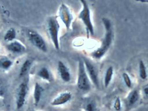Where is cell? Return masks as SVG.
<instances>
[{"mask_svg":"<svg viewBox=\"0 0 148 111\" xmlns=\"http://www.w3.org/2000/svg\"><path fill=\"white\" fill-rule=\"evenodd\" d=\"M83 61L86 72H88L89 77L93 84L96 87H98L99 86V80L98 74L95 67L88 59H84Z\"/></svg>","mask_w":148,"mask_h":111,"instance_id":"7","label":"cell"},{"mask_svg":"<svg viewBox=\"0 0 148 111\" xmlns=\"http://www.w3.org/2000/svg\"><path fill=\"white\" fill-rule=\"evenodd\" d=\"M58 71L59 75L62 81L66 83L70 81L71 75L69 69L62 61H59L58 62Z\"/></svg>","mask_w":148,"mask_h":111,"instance_id":"8","label":"cell"},{"mask_svg":"<svg viewBox=\"0 0 148 111\" xmlns=\"http://www.w3.org/2000/svg\"><path fill=\"white\" fill-rule=\"evenodd\" d=\"M59 14L67 30L69 29L73 21V17L70 10L66 4L62 3L61 5Z\"/></svg>","mask_w":148,"mask_h":111,"instance_id":"6","label":"cell"},{"mask_svg":"<svg viewBox=\"0 0 148 111\" xmlns=\"http://www.w3.org/2000/svg\"><path fill=\"white\" fill-rule=\"evenodd\" d=\"M82 4V9L78 15V18L83 23L87 30L88 34L94 35V27L91 21L90 10L85 0H80Z\"/></svg>","mask_w":148,"mask_h":111,"instance_id":"2","label":"cell"},{"mask_svg":"<svg viewBox=\"0 0 148 111\" xmlns=\"http://www.w3.org/2000/svg\"><path fill=\"white\" fill-rule=\"evenodd\" d=\"M77 87L81 90L88 91L90 88V82L87 75L83 60L80 59L78 62Z\"/></svg>","mask_w":148,"mask_h":111,"instance_id":"4","label":"cell"},{"mask_svg":"<svg viewBox=\"0 0 148 111\" xmlns=\"http://www.w3.org/2000/svg\"><path fill=\"white\" fill-rule=\"evenodd\" d=\"M140 99V94L137 90H134L131 91L128 95L127 98V106L131 108L134 106Z\"/></svg>","mask_w":148,"mask_h":111,"instance_id":"11","label":"cell"},{"mask_svg":"<svg viewBox=\"0 0 148 111\" xmlns=\"http://www.w3.org/2000/svg\"><path fill=\"white\" fill-rule=\"evenodd\" d=\"M31 64H32V62L29 59H27L25 61L21 68L20 75L21 77L27 74L31 67Z\"/></svg>","mask_w":148,"mask_h":111,"instance_id":"17","label":"cell"},{"mask_svg":"<svg viewBox=\"0 0 148 111\" xmlns=\"http://www.w3.org/2000/svg\"><path fill=\"white\" fill-rule=\"evenodd\" d=\"M139 77L142 80H145L147 78V70L145 63L143 60L139 61Z\"/></svg>","mask_w":148,"mask_h":111,"instance_id":"15","label":"cell"},{"mask_svg":"<svg viewBox=\"0 0 148 111\" xmlns=\"http://www.w3.org/2000/svg\"><path fill=\"white\" fill-rule=\"evenodd\" d=\"M72 98V95L70 92H64L54 99L51 103L53 106H59L65 104L70 101Z\"/></svg>","mask_w":148,"mask_h":111,"instance_id":"10","label":"cell"},{"mask_svg":"<svg viewBox=\"0 0 148 111\" xmlns=\"http://www.w3.org/2000/svg\"><path fill=\"white\" fill-rule=\"evenodd\" d=\"M8 48L10 51L16 53H22L25 50V47L23 45L16 41L11 43L8 45Z\"/></svg>","mask_w":148,"mask_h":111,"instance_id":"13","label":"cell"},{"mask_svg":"<svg viewBox=\"0 0 148 111\" xmlns=\"http://www.w3.org/2000/svg\"><path fill=\"white\" fill-rule=\"evenodd\" d=\"M27 92V85L25 83H23L19 86L17 94V107L21 109L25 103V99Z\"/></svg>","mask_w":148,"mask_h":111,"instance_id":"9","label":"cell"},{"mask_svg":"<svg viewBox=\"0 0 148 111\" xmlns=\"http://www.w3.org/2000/svg\"><path fill=\"white\" fill-rule=\"evenodd\" d=\"M114 107V109L116 111H120L121 110V102L120 98H117L115 100Z\"/></svg>","mask_w":148,"mask_h":111,"instance_id":"20","label":"cell"},{"mask_svg":"<svg viewBox=\"0 0 148 111\" xmlns=\"http://www.w3.org/2000/svg\"><path fill=\"white\" fill-rule=\"evenodd\" d=\"M15 36V31L14 29L11 28L8 30V32L6 33L4 37V39L7 41H12L13 39H14Z\"/></svg>","mask_w":148,"mask_h":111,"instance_id":"19","label":"cell"},{"mask_svg":"<svg viewBox=\"0 0 148 111\" xmlns=\"http://www.w3.org/2000/svg\"><path fill=\"white\" fill-rule=\"evenodd\" d=\"M43 91V89L42 86H41L38 83H36L34 90V104L36 106L39 104L40 101Z\"/></svg>","mask_w":148,"mask_h":111,"instance_id":"12","label":"cell"},{"mask_svg":"<svg viewBox=\"0 0 148 111\" xmlns=\"http://www.w3.org/2000/svg\"><path fill=\"white\" fill-rule=\"evenodd\" d=\"M47 28L53 44L55 48L59 50L60 48L59 39L60 25L56 17H53L49 18L48 20Z\"/></svg>","mask_w":148,"mask_h":111,"instance_id":"3","label":"cell"},{"mask_svg":"<svg viewBox=\"0 0 148 111\" xmlns=\"http://www.w3.org/2000/svg\"><path fill=\"white\" fill-rule=\"evenodd\" d=\"M143 92L145 96L148 97V85L143 88Z\"/></svg>","mask_w":148,"mask_h":111,"instance_id":"23","label":"cell"},{"mask_svg":"<svg viewBox=\"0 0 148 111\" xmlns=\"http://www.w3.org/2000/svg\"><path fill=\"white\" fill-rule=\"evenodd\" d=\"M103 22L106 30L105 36L101 47L92 54V57L96 59H100L106 54L110 48L113 41V30L110 21L108 19L103 18Z\"/></svg>","mask_w":148,"mask_h":111,"instance_id":"1","label":"cell"},{"mask_svg":"<svg viewBox=\"0 0 148 111\" xmlns=\"http://www.w3.org/2000/svg\"><path fill=\"white\" fill-rule=\"evenodd\" d=\"M95 106L94 103L90 102L86 105L85 106V110L86 111H95Z\"/></svg>","mask_w":148,"mask_h":111,"instance_id":"21","label":"cell"},{"mask_svg":"<svg viewBox=\"0 0 148 111\" xmlns=\"http://www.w3.org/2000/svg\"><path fill=\"white\" fill-rule=\"evenodd\" d=\"M29 40L31 43L39 50L46 53L48 48L47 43L43 37L36 31L29 30L27 33Z\"/></svg>","mask_w":148,"mask_h":111,"instance_id":"5","label":"cell"},{"mask_svg":"<svg viewBox=\"0 0 148 111\" xmlns=\"http://www.w3.org/2000/svg\"><path fill=\"white\" fill-rule=\"evenodd\" d=\"M11 62L9 60H5L3 61L1 63V65L3 68L7 69L11 65Z\"/></svg>","mask_w":148,"mask_h":111,"instance_id":"22","label":"cell"},{"mask_svg":"<svg viewBox=\"0 0 148 111\" xmlns=\"http://www.w3.org/2000/svg\"><path fill=\"white\" fill-rule=\"evenodd\" d=\"M37 75L42 79L47 81H49L50 79V75L49 71L46 67H42L39 71Z\"/></svg>","mask_w":148,"mask_h":111,"instance_id":"16","label":"cell"},{"mask_svg":"<svg viewBox=\"0 0 148 111\" xmlns=\"http://www.w3.org/2000/svg\"><path fill=\"white\" fill-rule=\"evenodd\" d=\"M114 70L113 66H110L107 69L104 78V85L105 88H108L112 81L114 75Z\"/></svg>","mask_w":148,"mask_h":111,"instance_id":"14","label":"cell"},{"mask_svg":"<svg viewBox=\"0 0 148 111\" xmlns=\"http://www.w3.org/2000/svg\"><path fill=\"white\" fill-rule=\"evenodd\" d=\"M122 77L126 86L127 88H131L132 86V81L129 74L126 72H124L123 74Z\"/></svg>","mask_w":148,"mask_h":111,"instance_id":"18","label":"cell"}]
</instances>
